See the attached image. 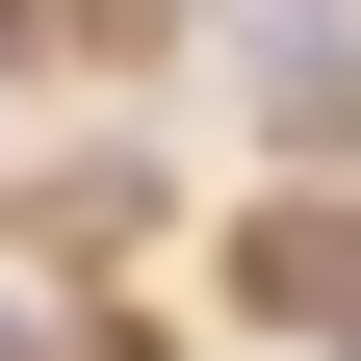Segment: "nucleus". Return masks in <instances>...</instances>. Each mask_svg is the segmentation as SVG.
Listing matches in <instances>:
<instances>
[{"label":"nucleus","instance_id":"f257e3e1","mask_svg":"<svg viewBox=\"0 0 361 361\" xmlns=\"http://www.w3.org/2000/svg\"><path fill=\"white\" fill-rule=\"evenodd\" d=\"M233 78H258V129H310V155L361 129V26H336V0H258V26H233Z\"/></svg>","mask_w":361,"mask_h":361}]
</instances>
